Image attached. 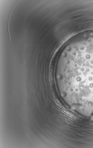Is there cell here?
I'll list each match as a JSON object with an SVG mask.
<instances>
[{"label":"cell","instance_id":"1","mask_svg":"<svg viewBox=\"0 0 93 148\" xmlns=\"http://www.w3.org/2000/svg\"><path fill=\"white\" fill-rule=\"evenodd\" d=\"M56 77L74 100L93 109V34L67 46L61 55Z\"/></svg>","mask_w":93,"mask_h":148},{"label":"cell","instance_id":"2","mask_svg":"<svg viewBox=\"0 0 93 148\" xmlns=\"http://www.w3.org/2000/svg\"><path fill=\"white\" fill-rule=\"evenodd\" d=\"M92 113H90V114H92Z\"/></svg>","mask_w":93,"mask_h":148}]
</instances>
